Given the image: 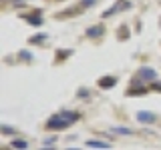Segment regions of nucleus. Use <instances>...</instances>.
I'll use <instances>...</instances> for the list:
<instances>
[{"instance_id":"nucleus-1","label":"nucleus","mask_w":161,"mask_h":150,"mask_svg":"<svg viewBox=\"0 0 161 150\" xmlns=\"http://www.w3.org/2000/svg\"><path fill=\"white\" fill-rule=\"evenodd\" d=\"M77 118H79V114L77 112H63V114H57V116H53L47 122V128H67L69 124H73V122H77Z\"/></svg>"},{"instance_id":"nucleus-2","label":"nucleus","mask_w":161,"mask_h":150,"mask_svg":"<svg viewBox=\"0 0 161 150\" xmlns=\"http://www.w3.org/2000/svg\"><path fill=\"white\" fill-rule=\"evenodd\" d=\"M131 4L127 2V0H119L117 2V6L115 8H111V10H107V12H105V16H111V14H115V12H119V10H125V8H129Z\"/></svg>"},{"instance_id":"nucleus-3","label":"nucleus","mask_w":161,"mask_h":150,"mask_svg":"<svg viewBox=\"0 0 161 150\" xmlns=\"http://www.w3.org/2000/svg\"><path fill=\"white\" fill-rule=\"evenodd\" d=\"M141 78H143V80H153L155 76H157V74H155V70L153 68H141Z\"/></svg>"},{"instance_id":"nucleus-4","label":"nucleus","mask_w":161,"mask_h":150,"mask_svg":"<svg viewBox=\"0 0 161 150\" xmlns=\"http://www.w3.org/2000/svg\"><path fill=\"white\" fill-rule=\"evenodd\" d=\"M87 146H91V148H109L111 144L109 142H103V140H89Z\"/></svg>"},{"instance_id":"nucleus-5","label":"nucleus","mask_w":161,"mask_h":150,"mask_svg":"<svg viewBox=\"0 0 161 150\" xmlns=\"http://www.w3.org/2000/svg\"><path fill=\"white\" fill-rule=\"evenodd\" d=\"M137 118L141 122H155V114H151V112H139Z\"/></svg>"},{"instance_id":"nucleus-6","label":"nucleus","mask_w":161,"mask_h":150,"mask_svg":"<svg viewBox=\"0 0 161 150\" xmlns=\"http://www.w3.org/2000/svg\"><path fill=\"white\" fill-rule=\"evenodd\" d=\"M113 84H115V78H113V76H107V78H101L99 86H101V88H111Z\"/></svg>"},{"instance_id":"nucleus-7","label":"nucleus","mask_w":161,"mask_h":150,"mask_svg":"<svg viewBox=\"0 0 161 150\" xmlns=\"http://www.w3.org/2000/svg\"><path fill=\"white\" fill-rule=\"evenodd\" d=\"M113 132L123 134V136H129V134H131V130H129V128H123V126H113Z\"/></svg>"},{"instance_id":"nucleus-8","label":"nucleus","mask_w":161,"mask_h":150,"mask_svg":"<svg viewBox=\"0 0 161 150\" xmlns=\"http://www.w3.org/2000/svg\"><path fill=\"white\" fill-rule=\"evenodd\" d=\"M87 34H89V36H99V34H103V28H97V26H95V28H89L87 30Z\"/></svg>"},{"instance_id":"nucleus-9","label":"nucleus","mask_w":161,"mask_h":150,"mask_svg":"<svg viewBox=\"0 0 161 150\" xmlns=\"http://www.w3.org/2000/svg\"><path fill=\"white\" fill-rule=\"evenodd\" d=\"M12 146H14V148H20V150H24V148L28 146V144L24 142V140H14V142H12Z\"/></svg>"},{"instance_id":"nucleus-10","label":"nucleus","mask_w":161,"mask_h":150,"mask_svg":"<svg viewBox=\"0 0 161 150\" xmlns=\"http://www.w3.org/2000/svg\"><path fill=\"white\" fill-rule=\"evenodd\" d=\"M28 20H30V24H34V26H38V24H42V20H40L38 16H34V18H32V16H30Z\"/></svg>"},{"instance_id":"nucleus-11","label":"nucleus","mask_w":161,"mask_h":150,"mask_svg":"<svg viewBox=\"0 0 161 150\" xmlns=\"http://www.w3.org/2000/svg\"><path fill=\"white\" fill-rule=\"evenodd\" d=\"M0 130H2L4 134H14V130L10 128V126H4V124H2V126H0Z\"/></svg>"},{"instance_id":"nucleus-12","label":"nucleus","mask_w":161,"mask_h":150,"mask_svg":"<svg viewBox=\"0 0 161 150\" xmlns=\"http://www.w3.org/2000/svg\"><path fill=\"white\" fill-rule=\"evenodd\" d=\"M97 0H80V6H93Z\"/></svg>"},{"instance_id":"nucleus-13","label":"nucleus","mask_w":161,"mask_h":150,"mask_svg":"<svg viewBox=\"0 0 161 150\" xmlns=\"http://www.w3.org/2000/svg\"><path fill=\"white\" fill-rule=\"evenodd\" d=\"M42 34H36V36H32V38H30V42H42Z\"/></svg>"}]
</instances>
